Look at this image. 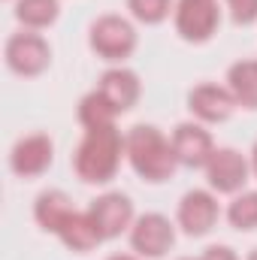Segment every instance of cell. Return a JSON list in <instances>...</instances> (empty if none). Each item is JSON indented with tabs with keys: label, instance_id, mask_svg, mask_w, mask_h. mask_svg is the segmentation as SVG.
<instances>
[{
	"label": "cell",
	"instance_id": "cell-6",
	"mask_svg": "<svg viewBox=\"0 0 257 260\" xmlns=\"http://www.w3.org/2000/svg\"><path fill=\"white\" fill-rule=\"evenodd\" d=\"M206 170H209V185L218 188L221 194H233V191H239V188L248 182V164H245V157L236 154L233 148H218V151H212Z\"/></svg>",
	"mask_w": 257,
	"mask_h": 260
},
{
	"label": "cell",
	"instance_id": "cell-20",
	"mask_svg": "<svg viewBox=\"0 0 257 260\" xmlns=\"http://www.w3.org/2000/svg\"><path fill=\"white\" fill-rule=\"evenodd\" d=\"M133 15L145 24H157L167 12H170V0H127Z\"/></svg>",
	"mask_w": 257,
	"mask_h": 260
},
{
	"label": "cell",
	"instance_id": "cell-7",
	"mask_svg": "<svg viewBox=\"0 0 257 260\" xmlns=\"http://www.w3.org/2000/svg\"><path fill=\"white\" fill-rule=\"evenodd\" d=\"M88 215L94 218L100 236H103V239H112V236H118V233L130 224L133 206H130V200L124 194H103L91 203V212H88Z\"/></svg>",
	"mask_w": 257,
	"mask_h": 260
},
{
	"label": "cell",
	"instance_id": "cell-25",
	"mask_svg": "<svg viewBox=\"0 0 257 260\" xmlns=\"http://www.w3.org/2000/svg\"><path fill=\"white\" fill-rule=\"evenodd\" d=\"M112 260H133V257H112Z\"/></svg>",
	"mask_w": 257,
	"mask_h": 260
},
{
	"label": "cell",
	"instance_id": "cell-3",
	"mask_svg": "<svg viewBox=\"0 0 257 260\" xmlns=\"http://www.w3.org/2000/svg\"><path fill=\"white\" fill-rule=\"evenodd\" d=\"M91 46L97 55H103L106 61H118L127 58L136 46V34L124 18L118 15H103L94 27H91Z\"/></svg>",
	"mask_w": 257,
	"mask_h": 260
},
{
	"label": "cell",
	"instance_id": "cell-9",
	"mask_svg": "<svg viewBox=\"0 0 257 260\" xmlns=\"http://www.w3.org/2000/svg\"><path fill=\"white\" fill-rule=\"evenodd\" d=\"M179 221L191 236H203L218 221V203L206 191H191V194H185L182 206H179Z\"/></svg>",
	"mask_w": 257,
	"mask_h": 260
},
{
	"label": "cell",
	"instance_id": "cell-5",
	"mask_svg": "<svg viewBox=\"0 0 257 260\" xmlns=\"http://www.w3.org/2000/svg\"><path fill=\"white\" fill-rule=\"evenodd\" d=\"M6 61L21 76H37L49 67V46L37 34H15L6 43Z\"/></svg>",
	"mask_w": 257,
	"mask_h": 260
},
{
	"label": "cell",
	"instance_id": "cell-1",
	"mask_svg": "<svg viewBox=\"0 0 257 260\" xmlns=\"http://www.w3.org/2000/svg\"><path fill=\"white\" fill-rule=\"evenodd\" d=\"M121 133L115 124L109 127H94L88 130V136L82 139L79 151H76V173L79 179L91 182V185H103L115 176L118 160H121Z\"/></svg>",
	"mask_w": 257,
	"mask_h": 260
},
{
	"label": "cell",
	"instance_id": "cell-23",
	"mask_svg": "<svg viewBox=\"0 0 257 260\" xmlns=\"http://www.w3.org/2000/svg\"><path fill=\"white\" fill-rule=\"evenodd\" d=\"M248 260H257V251H251V254H248Z\"/></svg>",
	"mask_w": 257,
	"mask_h": 260
},
{
	"label": "cell",
	"instance_id": "cell-13",
	"mask_svg": "<svg viewBox=\"0 0 257 260\" xmlns=\"http://www.w3.org/2000/svg\"><path fill=\"white\" fill-rule=\"evenodd\" d=\"M97 91L112 103L115 112H124V109H130L136 103V97H139V79L130 70H109L100 79V88Z\"/></svg>",
	"mask_w": 257,
	"mask_h": 260
},
{
	"label": "cell",
	"instance_id": "cell-4",
	"mask_svg": "<svg viewBox=\"0 0 257 260\" xmlns=\"http://www.w3.org/2000/svg\"><path fill=\"white\" fill-rule=\"evenodd\" d=\"M176 27L185 40L203 43L218 27V3L215 0H179Z\"/></svg>",
	"mask_w": 257,
	"mask_h": 260
},
{
	"label": "cell",
	"instance_id": "cell-11",
	"mask_svg": "<svg viewBox=\"0 0 257 260\" xmlns=\"http://www.w3.org/2000/svg\"><path fill=\"white\" fill-rule=\"evenodd\" d=\"M52 164V139L49 136H27L12 148V170L18 176H40Z\"/></svg>",
	"mask_w": 257,
	"mask_h": 260
},
{
	"label": "cell",
	"instance_id": "cell-22",
	"mask_svg": "<svg viewBox=\"0 0 257 260\" xmlns=\"http://www.w3.org/2000/svg\"><path fill=\"white\" fill-rule=\"evenodd\" d=\"M203 260H236V254L230 251V248H224V245H215V248H209Z\"/></svg>",
	"mask_w": 257,
	"mask_h": 260
},
{
	"label": "cell",
	"instance_id": "cell-18",
	"mask_svg": "<svg viewBox=\"0 0 257 260\" xmlns=\"http://www.w3.org/2000/svg\"><path fill=\"white\" fill-rule=\"evenodd\" d=\"M15 15L30 27H46L58 18V0H18Z\"/></svg>",
	"mask_w": 257,
	"mask_h": 260
},
{
	"label": "cell",
	"instance_id": "cell-17",
	"mask_svg": "<svg viewBox=\"0 0 257 260\" xmlns=\"http://www.w3.org/2000/svg\"><path fill=\"white\" fill-rule=\"evenodd\" d=\"M115 115H118V112L112 109V103H109V100H106L100 91L88 94V97L79 103V121H82L88 130H94V127H109Z\"/></svg>",
	"mask_w": 257,
	"mask_h": 260
},
{
	"label": "cell",
	"instance_id": "cell-16",
	"mask_svg": "<svg viewBox=\"0 0 257 260\" xmlns=\"http://www.w3.org/2000/svg\"><path fill=\"white\" fill-rule=\"evenodd\" d=\"M230 94L236 103L257 109V64L254 61H239L230 67Z\"/></svg>",
	"mask_w": 257,
	"mask_h": 260
},
{
	"label": "cell",
	"instance_id": "cell-24",
	"mask_svg": "<svg viewBox=\"0 0 257 260\" xmlns=\"http://www.w3.org/2000/svg\"><path fill=\"white\" fill-rule=\"evenodd\" d=\"M254 173H257V148H254Z\"/></svg>",
	"mask_w": 257,
	"mask_h": 260
},
{
	"label": "cell",
	"instance_id": "cell-10",
	"mask_svg": "<svg viewBox=\"0 0 257 260\" xmlns=\"http://www.w3.org/2000/svg\"><path fill=\"white\" fill-rule=\"evenodd\" d=\"M173 151L176 160L185 167H203L212 157V136L197 124H182L173 133Z\"/></svg>",
	"mask_w": 257,
	"mask_h": 260
},
{
	"label": "cell",
	"instance_id": "cell-14",
	"mask_svg": "<svg viewBox=\"0 0 257 260\" xmlns=\"http://www.w3.org/2000/svg\"><path fill=\"white\" fill-rule=\"evenodd\" d=\"M34 215H37V221H40L46 230L61 233L64 224L73 218V206H70L67 194H61V191H49V194H43L40 200H37Z\"/></svg>",
	"mask_w": 257,
	"mask_h": 260
},
{
	"label": "cell",
	"instance_id": "cell-2",
	"mask_svg": "<svg viewBox=\"0 0 257 260\" xmlns=\"http://www.w3.org/2000/svg\"><path fill=\"white\" fill-rule=\"evenodd\" d=\"M124 148H127V157L133 164V170L148 179V182H164L173 176L176 170V151H173V142H167L160 136V130L154 127H139L130 130V136L124 139Z\"/></svg>",
	"mask_w": 257,
	"mask_h": 260
},
{
	"label": "cell",
	"instance_id": "cell-12",
	"mask_svg": "<svg viewBox=\"0 0 257 260\" xmlns=\"http://www.w3.org/2000/svg\"><path fill=\"white\" fill-rule=\"evenodd\" d=\"M233 94H227L218 85H200L191 94V109L203 121H224L233 112Z\"/></svg>",
	"mask_w": 257,
	"mask_h": 260
},
{
	"label": "cell",
	"instance_id": "cell-21",
	"mask_svg": "<svg viewBox=\"0 0 257 260\" xmlns=\"http://www.w3.org/2000/svg\"><path fill=\"white\" fill-rule=\"evenodd\" d=\"M230 9H233V21L239 24H248L257 18V0H230Z\"/></svg>",
	"mask_w": 257,
	"mask_h": 260
},
{
	"label": "cell",
	"instance_id": "cell-15",
	"mask_svg": "<svg viewBox=\"0 0 257 260\" xmlns=\"http://www.w3.org/2000/svg\"><path fill=\"white\" fill-rule=\"evenodd\" d=\"M58 236L64 239V245L73 248V251H91L103 239L100 230H97V224H94V218L91 215H82V212H73V218L64 224V230Z\"/></svg>",
	"mask_w": 257,
	"mask_h": 260
},
{
	"label": "cell",
	"instance_id": "cell-8",
	"mask_svg": "<svg viewBox=\"0 0 257 260\" xmlns=\"http://www.w3.org/2000/svg\"><path fill=\"white\" fill-rule=\"evenodd\" d=\"M130 242L139 254H148V257H160L170 245H173V227L164 215H142L136 224H133V233H130Z\"/></svg>",
	"mask_w": 257,
	"mask_h": 260
},
{
	"label": "cell",
	"instance_id": "cell-19",
	"mask_svg": "<svg viewBox=\"0 0 257 260\" xmlns=\"http://www.w3.org/2000/svg\"><path fill=\"white\" fill-rule=\"evenodd\" d=\"M230 224L239 230H251L257 227V194H242L230 203Z\"/></svg>",
	"mask_w": 257,
	"mask_h": 260
}]
</instances>
